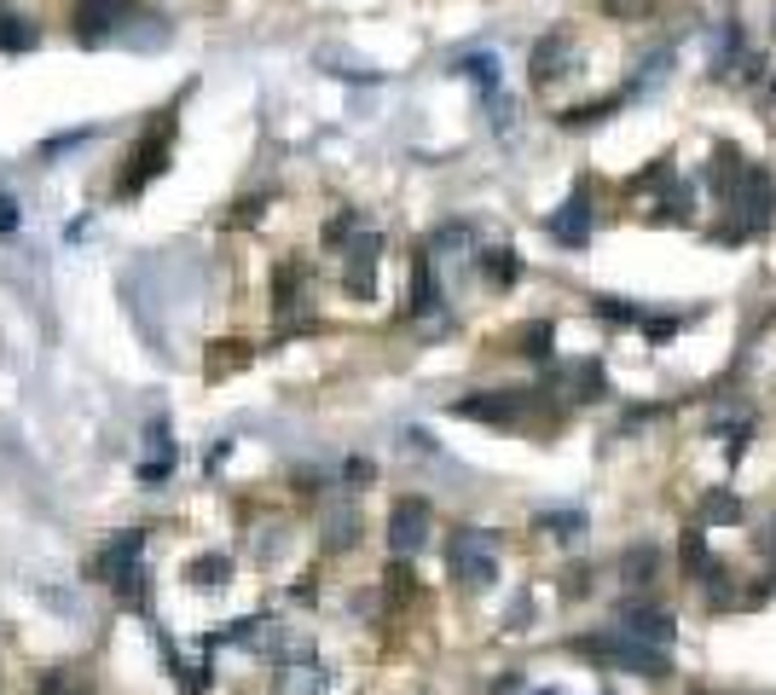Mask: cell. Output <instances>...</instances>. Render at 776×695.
Returning a JSON list of instances; mask_svg holds the SVG:
<instances>
[{
	"label": "cell",
	"mask_w": 776,
	"mask_h": 695,
	"mask_svg": "<svg viewBox=\"0 0 776 695\" xmlns=\"http://www.w3.org/2000/svg\"><path fill=\"white\" fill-rule=\"evenodd\" d=\"M684 562H689V574H701V580H719V568H712V557H707L701 534H689V539H684Z\"/></svg>",
	"instance_id": "10"
},
{
	"label": "cell",
	"mask_w": 776,
	"mask_h": 695,
	"mask_svg": "<svg viewBox=\"0 0 776 695\" xmlns=\"http://www.w3.org/2000/svg\"><path fill=\"white\" fill-rule=\"evenodd\" d=\"M388 539H395V550H423V539H429V504L423 499H406L400 510H395V522H388Z\"/></svg>",
	"instance_id": "5"
},
{
	"label": "cell",
	"mask_w": 776,
	"mask_h": 695,
	"mask_svg": "<svg viewBox=\"0 0 776 695\" xmlns=\"http://www.w3.org/2000/svg\"><path fill=\"white\" fill-rule=\"evenodd\" d=\"M585 656H597L603 666L615 672H643V679H666V656L655 643L631 638V631H603V638H580Z\"/></svg>",
	"instance_id": "1"
},
{
	"label": "cell",
	"mask_w": 776,
	"mask_h": 695,
	"mask_svg": "<svg viewBox=\"0 0 776 695\" xmlns=\"http://www.w3.org/2000/svg\"><path fill=\"white\" fill-rule=\"evenodd\" d=\"M464 76L481 81L487 93H499V58H487V53H481V58H464Z\"/></svg>",
	"instance_id": "11"
},
{
	"label": "cell",
	"mask_w": 776,
	"mask_h": 695,
	"mask_svg": "<svg viewBox=\"0 0 776 695\" xmlns=\"http://www.w3.org/2000/svg\"><path fill=\"white\" fill-rule=\"evenodd\" d=\"M748 174V162H742V151L737 146H719V151H712V186H719L724 197L730 192H737V180Z\"/></svg>",
	"instance_id": "8"
},
{
	"label": "cell",
	"mask_w": 776,
	"mask_h": 695,
	"mask_svg": "<svg viewBox=\"0 0 776 695\" xmlns=\"http://www.w3.org/2000/svg\"><path fill=\"white\" fill-rule=\"evenodd\" d=\"M666 65H672V53L661 47V53H649V65H643V76L631 81V93H655L661 81H666Z\"/></svg>",
	"instance_id": "9"
},
{
	"label": "cell",
	"mask_w": 776,
	"mask_h": 695,
	"mask_svg": "<svg viewBox=\"0 0 776 695\" xmlns=\"http://www.w3.org/2000/svg\"><path fill=\"white\" fill-rule=\"evenodd\" d=\"M446 562H453V574L464 585H493L499 580V545L476 534V527H464V534H453V545H446Z\"/></svg>",
	"instance_id": "3"
},
{
	"label": "cell",
	"mask_w": 776,
	"mask_h": 695,
	"mask_svg": "<svg viewBox=\"0 0 776 695\" xmlns=\"http://www.w3.org/2000/svg\"><path fill=\"white\" fill-rule=\"evenodd\" d=\"M550 232H557V243H568V250H580V243L591 238V192H585V186L568 192L562 215L550 220Z\"/></svg>",
	"instance_id": "4"
},
{
	"label": "cell",
	"mask_w": 776,
	"mask_h": 695,
	"mask_svg": "<svg viewBox=\"0 0 776 695\" xmlns=\"http://www.w3.org/2000/svg\"><path fill=\"white\" fill-rule=\"evenodd\" d=\"M707 516H712V522H737V516H742V499H737V493H712V499H707Z\"/></svg>",
	"instance_id": "12"
},
{
	"label": "cell",
	"mask_w": 776,
	"mask_h": 695,
	"mask_svg": "<svg viewBox=\"0 0 776 695\" xmlns=\"http://www.w3.org/2000/svg\"><path fill=\"white\" fill-rule=\"evenodd\" d=\"M730 209H737V227H730V238L765 232L771 220H776V180L760 169V162H748V174L737 180V192H730Z\"/></svg>",
	"instance_id": "2"
},
{
	"label": "cell",
	"mask_w": 776,
	"mask_h": 695,
	"mask_svg": "<svg viewBox=\"0 0 776 695\" xmlns=\"http://www.w3.org/2000/svg\"><path fill=\"white\" fill-rule=\"evenodd\" d=\"M620 631H631V638H643V643H655V649L672 643V620L661 615V608H626Z\"/></svg>",
	"instance_id": "7"
},
{
	"label": "cell",
	"mask_w": 776,
	"mask_h": 695,
	"mask_svg": "<svg viewBox=\"0 0 776 695\" xmlns=\"http://www.w3.org/2000/svg\"><path fill=\"white\" fill-rule=\"evenodd\" d=\"M568 58H574V41H568V35H545L539 47H534V88L568 76Z\"/></svg>",
	"instance_id": "6"
}]
</instances>
